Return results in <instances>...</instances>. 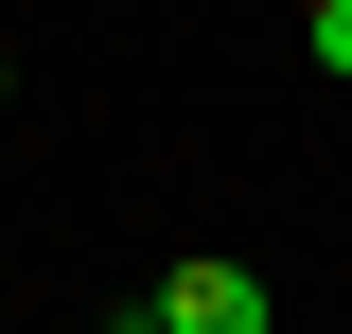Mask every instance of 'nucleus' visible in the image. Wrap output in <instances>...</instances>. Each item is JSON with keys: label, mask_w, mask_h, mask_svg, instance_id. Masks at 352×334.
I'll list each match as a JSON object with an SVG mask.
<instances>
[{"label": "nucleus", "mask_w": 352, "mask_h": 334, "mask_svg": "<svg viewBox=\"0 0 352 334\" xmlns=\"http://www.w3.org/2000/svg\"><path fill=\"white\" fill-rule=\"evenodd\" d=\"M0 88H18V71H0Z\"/></svg>", "instance_id": "7ed1b4c3"}, {"label": "nucleus", "mask_w": 352, "mask_h": 334, "mask_svg": "<svg viewBox=\"0 0 352 334\" xmlns=\"http://www.w3.org/2000/svg\"><path fill=\"white\" fill-rule=\"evenodd\" d=\"M159 334H282V317H264L247 264H176V282H159Z\"/></svg>", "instance_id": "f257e3e1"}, {"label": "nucleus", "mask_w": 352, "mask_h": 334, "mask_svg": "<svg viewBox=\"0 0 352 334\" xmlns=\"http://www.w3.org/2000/svg\"><path fill=\"white\" fill-rule=\"evenodd\" d=\"M300 53H317V71H352V0H300Z\"/></svg>", "instance_id": "f03ea898"}]
</instances>
